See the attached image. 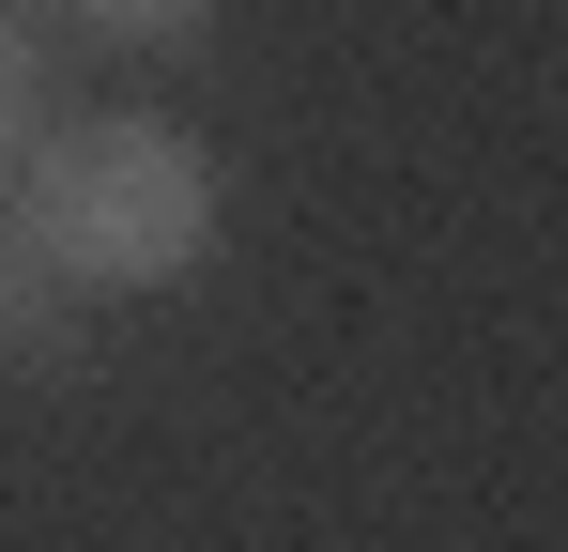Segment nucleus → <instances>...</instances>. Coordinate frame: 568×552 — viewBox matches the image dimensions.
<instances>
[{"mask_svg": "<svg viewBox=\"0 0 568 552\" xmlns=\"http://www.w3.org/2000/svg\"><path fill=\"white\" fill-rule=\"evenodd\" d=\"M0 215L47 246V276H62L78 307H93V292H170V276H200L231 184H215V154H200L185 123L93 108V123H47V139L16 154Z\"/></svg>", "mask_w": 568, "mask_h": 552, "instance_id": "obj_1", "label": "nucleus"}, {"mask_svg": "<svg viewBox=\"0 0 568 552\" xmlns=\"http://www.w3.org/2000/svg\"><path fill=\"white\" fill-rule=\"evenodd\" d=\"M78 354V292L47 276V246L0 215V368H62Z\"/></svg>", "mask_w": 568, "mask_h": 552, "instance_id": "obj_2", "label": "nucleus"}, {"mask_svg": "<svg viewBox=\"0 0 568 552\" xmlns=\"http://www.w3.org/2000/svg\"><path fill=\"white\" fill-rule=\"evenodd\" d=\"M47 123H62V108H47V47H31V31H0V184H16V154H31Z\"/></svg>", "mask_w": 568, "mask_h": 552, "instance_id": "obj_3", "label": "nucleus"}, {"mask_svg": "<svg viewBox=\"0 0 568 552\" xmlns=\"http://www.w3.org/2000/svg\"><path fill=\"white\" fill-rule=\"evenodd\" d=\"M47 16H78L93 47H185V31L215 16V0H47Z\"/></svg>", "mask_w": 568, "mask_h": 552, "instance_id": "obj_4", "label": "nucleus"}, {"mask_svg": "<svg viewBox=\"0 0 568 552\" xmlns=\"http://www.w3.org/2000/svg\"><path fill=\"white\" fill-rule=\"evenodd\" d=\"M0 31H47V0H0Z\"/></svg>", "mask_w": 568, "mask_h": 552, "instance_id": "obj_5", "label": "nucleus"}]
</instances>
